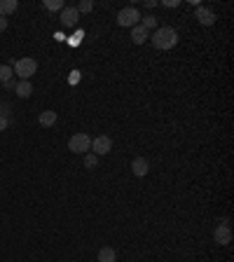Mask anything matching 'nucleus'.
Instances as JSON below:
<instances>
[{
  "instance_id": "obj_2",
  "label": "nucleus",
  "mask_w": 234,
  "mask_h": 262,
  "mask_svg": "<svg viewBox=\"0 0 234 262\" xmlns=\"http://www.w3.org/2000/svg\"><path fill=\"white\" fill-rule=\"evenodd\" d=\"M12 70H15V75H19L22 80H31L33 75L38 73V61L33 56H24V58H17V61H12Z\"/></svg>"
},
{
  "instance_id": "obj_8",
  "label": "nucleus",
  "mask_w": 234,
  "mask_h": 262,
  "mask_svg": "<svg viewBox=\"0 0 234 262\" xmlns=\"http://www.w3.org/2000/svg\"><path fill=\"white\" fill-rule=\"evenodd\" d=\"M78 22H80V12L75 8H64L61 10V26L73 28V26H78Z\"/></svg>"
},
{
  "instance_id": "obj_18",
  "label": "nucleus",
  "mask_w": 234,
  "mask_h": 262,
  "mask_svg": "<svg viewBox=\"0 0 234 262\" xmlns=\"http://www.w3.org/2000/svg\"><path fill=\"white\" fill-rule=\"evenodd\" d=\"M75 10H78L80 14H89V12L94 10V0H82V2L75 5Z\"/></svg>"
},
{
  "instance_id": "obj_20",
  "label": "nucleus",
  "mask_w": 234,
  "mask_h": 262,
  "mask_svg": "<svg viewBox=\"0 0 234 262\" xmlns=\"http://www.w3.org/2000/svg\"><path fill=\"white\" fill-rule=\"evenodd\" d=\"M0 117H12V106L8 101H0ZM15 120V117H12Z\"/></svg>"
},
{
  "instance_id": "obj_13",
  "label": "nucleus",
  "mask_w": 234,
  "mask_h": 262,
  "mask_svg": "<svg viewBox=\"0 0 234 262\" xmlns=\"http://www.w3.org/2000/svg\"><path fill=\"white\" fill-rule=\"evenodd\" d=\"M99 262H117V250L113 246H103L99 248V255H96Z\"/></svg>"
},
{
  "instance_id": "obj_5",
  "label": "nucleus",
  "mask_w": 234,
  "mask_h": 262,
  "mask_svg": "<svg viewBox=\"0 0 234 262\" xmlns=\"http://www.w3.org/2000/svg\"><path fill=\"white\" fill-rule=\"evenodd\" d=\"M110 150H113V138H110V136L101 134V136L92 138V152L96 154V157H106Z\"/></svg>"
},
{
  "instance_id": "obj_21",
  "label": "nucleus",
  "mask_w": 234,
  "mask_h": 262,
  "mask_svg": "<svg viewBox=\"0 0 234 262\" xmlns=\"http://www.w3.org/2000/svg\"><path fill=\"white\" fill-rule=\"evenodd\" d=\"M15 122L12 117H0V131H8L10 129V124Z\"/></svg>"
},
{
  "instance_id": "obj_11",
  "label": "nucleus",
  "mask_w": 234,
  "mask_h": 262,
  "mask_svg": "<svg viewBox=\"0 0 234 262\" xmlns=\"http://www.w3.org/2000/svg\"><path fill=\"white\" fill-rule=\"evenodd\" d=\"M59 120V115L54 112V110H43L40 112V117H38V122H40V126H45V129H50V126H54Z\"/></svg>"
},
{
  "instance_id": "obj_7",
  "label": "nucleus",
  "mask_w": 234,
  "mask_h": 262,
  "mask_svg": "<svg viewBox=\"0 0 234 262\" xmlns=\"http://www.w3.org/2000/svg\"><path fill=\"white\" fill-rule=\"evenodd\" d=\"M194 19H197L201 26H213L218 16H215V12H213L211 8H204V5H199V8L194 10Z\"/></svg>"
},
{
  "instance_id": "obj_25",
  "label": "nucleus",
  "mask_w": 234,
  "mask_h": 262,
  "mask_svg": "<svg viewBox=\"0 0 234 262\" xmlns=\"http://www.w3.org/2000/svg\"><path fill=\"white\" fill-rule=\"evenodd\" d=\"M15 84H17L15 80H10V82H5V84H3V87L8 89V92H12V89H15Z\"/></svg>"
},
{
  "instance_id": "obj_6",
  "label": "nucleus",
  "mask_w": 234,
  "mask_h": 262,
  "mask_svg": "<svg viewBox=\"0 0 234 262\" xmlns=\"http://www.w3.org/2000/svg\"><path fill=\"white\" fill-rule=\"evenodd\" d=\"M213 241H215L218 246H229V244H232V230H229V225H215V230H213Z\"/></svg>"
},
{
  "instance_id": "obj_10",
  "label": "nucleus",
  "mask_w": 234,
  "mask_h": 262,
  "mask_svg": "<svg viewBox=\"0 0 234 262\" xmlns=\"http://www.w3.org/2000/svg\"><path fill=\"white\" fill-rule=\"evenodd\" d=\"M129 30H131V42L134 44H145V40H150V33L143 28L141 24L134 26V28H129Z\"/></svg>"
},
{
  "instance_id": "obj_19",
  "label": "nucleus",
  "mask_w": 234,
  "mask_h": 262,
  "mask_svg": "<svg viewBox=\"0 0 234 262\" xmlns=\"http://www.w3.org/2000/svg\"><path fill=\"white\" fill-rule=\"evenodd\" d=\"M99 160L101 157H96L94 152H87L85 154V168H96L99 166Z\"/></svg>"
},
{
  "instance_id": "obj_23",
  "label": "nucleus",
  "mask_w": 234,
  "mask_h": 262,
  "mask_svg": "<svg viewBox=\"0 0 234 262\" xmlns=\"http://www.w3.org/2000/svg\"><path fill=\"white\" fill-rule=\"evenodd\" d=\"M8 30V16H0V33Z\"/></svg>"
},
{
  "instance_id": "obj_9",
  "label": "nucleus",
  "mask_w": 234,
  "mask_h": 262,
  "mask_svg": "<svg viewBox=\"0 0 234 262\" xmlns=\"http://www.w3.org/2000/svg\"><path fill=\"white\" fill-rule=\"evenodd\" d=\"M150 171V162L145 160V157H136L134 162H131V174L136 176V178H145Z\"/></svg>"
},
{
  "instance_id": "obj_4",
  "label": "nucleus",
  "mask_w": 234,
  "mask_h": 262,
  "mask_svg": "<svg viewBox=\"0 0 234 262\" xmlns=\"http://www.w3.org/2000/svg\"><path fill=\"white\" fill-rule=\"evenodd\" d=\"M141 12L134 8V5H129V8H122L120 12H117V26H122V28H134V26H138L141 24Z\"/></svg>"
},
{
  "instance_id": "obj_14",
  "label": "nucleus",
  "mask_w": 234,
  "mask_h": 262,
  "mask_svg": "<svg viewBox=\"0 0 234 262\" xmlns=\"http://www.w3.org/2000/svg\"><path fill=\"white\" fill-rule=\"evenodd\" d=\"M17 8H19V2H17V0H0V16L15 14Z\"/></svg>"
},
{
  "instance_id": "obj_3",
  "label": "nucleus",
  "mask_w": 234,
  "mask_h": 262,
  "mask_svg": "<svg viewBox=\"0 0 234 262\" xmlns=\"http://www.w3.org/2000/svg\"><path fill=\"white\" fill-rule=\"evenodd\" d=\"M68 150H71L73 154H87V152H92V138H89V134H82V131L73 134L71 140H68Z\"/></svg>"
},
{
  "instance_id": "obj_17",
  "label": "nucleus",
  "mask_w": 234,
  "mask_h": 262,
  "mask_svg": "<svg viewBox=\"0 0 234 262\" xmlns=\"http://www.w3.org/2000/svg\"><path fill=\"white\" fill-rule=\"evenodd\" d=\"M43 8L50 10V12H61V10L66 8V2H64V0H45Z\"/></svg>"
},
{
  "instance_id": "obj_12",
  "label": "nucleus",
  "mask_w": 234,
  "mask_h": 262,
  "mask_svg": "<svg viewBox=\"0 0 234 262\" xmlns=\"http://www.w3.org/2000/svg\"><path fill=\"white\" fill-rule=\"evenodd\" d=\"M15 94L19 96V98H29L31 94H33V84H31V80H19L15 84Z\"/></svg>"
},
{
  "instance_id": "obj_15",
  "label": "nucleus",
  "mask_w": 234,
  "mask_h": 262,
  "mask_svg": "<svg viewBox=\"0 0 234 262\" xmlns=\"http://www.w3.org/2000/svg\"><path fill=\"white\" fill-rule=\"evenodd\" d=\"M141 26L150 33V30H157V28H159V22H157L155 14H145V16H141Z\"/></svg>"
},
{
  "instance_id": "obj_24",
  "label": "nucleus",
  "mask_w": 234,
  "mask_h": 262,
  "mask_svg": "<svg viewBox=\"0 0 234 262\" xmlns=\"http://www.w3.org/2000/svg\"><path fill=\"white\" fill-rule=\"evenodd\" d=\"M157 5H159V2H157V0H145V8H148V10L157 8Z\"/></svg>"
},
{
  "instance_id": "obj_22",
  "label": "nucleus",
  "mask_w": 234,
  "mask_h": 262,
  "mask_svg": "<svg viewBox=\"0 0 234 262\" xmlns=\"http://www.w3.org/2000/svg\"><path fill=\"white\" fill-rule=\"evenodd\" d=\"M162 5H164V8H171V10H173V8H178V5H180V0H164Z\"/></svg>"
},
{
  "instance_id": "obj_1",
  "label": "nucleus",
  "mask_w": 234,
  "mask_h": 262,
  "mask_svg": "<svg viewBox=\"0 0 234 262\" xmlns=\"http://www.w3.org/2000/svg\"><path fill=\"white\" fill-rule=\"evenodd\" d=\"M150 42L159 52H169L178 44V30L173 26H159L157 30L150 33Z\"/></svg>"
},
{
  "instance_id": "obj_16",
  "label": "nucleus",
  "mask_w": 234,
  "mask_h": 262,
  "mask_svg": "<svg viewBox=\"0 0 234 262\" xmlns=\"http://www.w3.org/2000/svg\"><path fill=\"white\" fill-rule=\"evenodd\" d=\"M10 80H15V70H12V66L3 64L0 66V82L5 84V82H10Z\"/></svg>"
}]
</instances>
